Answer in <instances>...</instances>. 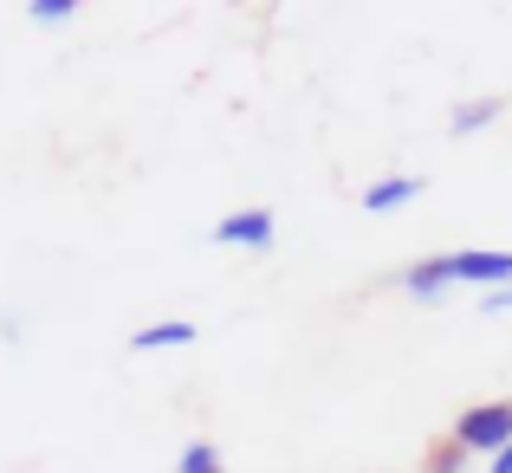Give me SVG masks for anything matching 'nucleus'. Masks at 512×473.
I'll use <instances>...</instances> for the list:
<instances>
[{
    "label": "nucleus",
    "mask_w": 512,
    "mask_h": 473,
    "mask_svg": "<svg viewBox=\"0 0 512 473\" xmlns=\"http://www.w3.org/2000/svg\"><path fill=\"white\" fill-rule=\"evenodd\" d=\"M454 441H461L467 454H506L512 448V402L500 396V402H474V409H461L454 415V428H448Z\"/></svg>",
    "instance_id": "1"
},
{
    "label": "nucleus",
    "mask_w": 512,
    "mask_h": 473,
    "mask_svg": "<svg viewBox=\"0 0 512 473\" xmlns=\"http://www.w3.org/2000/svg\"><path fill=\"white\" fill-rule=\"evenodd\" d=\"M454 279L480 292H506L512 286V253L500 247H454Z\"/></svg>",
    "instance_id": "2"
},
{
    "label": "nucleus",
    "mask_w": 512,
    "mask_h": 473,
    "mask_svg": "<svg viewBox=\"0 0 512 473\" xmlns=\"http://www.w3.org/2000/svg\"><path fill=\"white\" fill-rule=\"evenodd\" d=\"M487 473H512V448H506V454H493V461H487Z\"/></svg>",
    "instance_id": "12"
},
{
    "label": "nucleus",
    "mask_w": 512,
    "mask_h": 473,
    "mask_svg": "<svg viewBox=\"0 0 512 473\" xmlns=\"http://www.w3.org/2000/svg\"><path fill=\"white\" fill-rule=\"evenodd\" d=\"M454 286H461V279H454V253H428V260L402 266V292H409L415 305L441 299V292H454Z\"/></svg>",
    "instance_id": "4"
},
{
    "label": "nucleus",
    "mask_w": 512,
    "mask_h": 473,
    "mask_svg": "<svg viewBox=\"0 0 512 473\" xmlns=\"http://www.w3.org/2000/svg\"><path fill=\"white\" fill-rule=\"evenodd\" d=\"M78 13V0H26V20L33 26H65Z\"/></svg>",
    "instance_id": "10"
},
{
    "label": "nucleus",
    "mask_w": 512,
    "mask_h": 473,
    "mask_svg": "<svg viewBox=\"0 0 512 473\" xmlns=\"http://www.w3.org/2000/svg\"><path fill=\"white\" fill-rule=\"evenodd\" d=\"M188 344H195V324H182V318L143 324V331L130 337V350H137V357H150V350H188Z\"/></svg>",
    "instance_id": "7"
},
{
    "label": "nucleus",
    "mask_w": 512,
    "mask_h": 473,
    "mask_svg": "<svg viewBox=\"0 0 512 473\" xmlns=\"http://www.w3.org/2000/svg\"><path fill=\"white\" fill-rule=\"evenodd\" d=\"M467 467H474V454H467L454 435L435 441V448H428V461H422V473H467Z\"/></svg>",
    "instance_id": "9"
},
{
    "label": "nucleus",
    "mask_w": 512,
    "mask_h": 473,
    "mask_svg": "<svg viewBox=\"0 0 512 473\" xmlns=\"http://www.w3.org/2000/svg\"><path fill=\"white\" fill-rule=\"evenodd\" d=\"M422 175H383V182L363 188V208L370 214H389V208H409V201H422Z\"/></svg>",
    "instance_id": "5"
},
{
    "label": "nucleus",
    "mask_w": 512,
    "mask_h": 473,
    "mask_svg": "<svg viewBox=\"0 0 512 473\" xmlns=\"http://www.w3.org/2000/svg\"><path fill=\"white\" fill-rule=\"evenodd\" d=\"M493 117H506V98H493V91H487V98H467V104L448 111V137H480Z\"/></svg>",
    "instance_id": "6"
},
{
    "label": "nucleus",
    "mask_w": 512,
    "mask_h": 473,
    "mask_svg": "<svg viewBox=\"0 0 512 473\" xmlns=\"http://www.w3.org/2000/svg\"><path fill=\"white\" fill-rule=\"evenodd\" d=\"M175 473H227V461H221L214 441H188V448L175 454Z\"/></svg>",
    "instance_id": "8"
},
{
    "label": "nucleus",
    "mask_w": 512,
    "mask_h": 473,
    "mask_svg": "<svg viewBox=\"0 0 512 473\" xmlns=\"http://www.w3.org/2000/svg\"><path fill=\"white\" fill-rule=\"evenodd\" d=\"M273 234H279L273 208H240V214H227V221H214V247H247V253H266V247H273Z\"/></svg>",
    "instance_id": "3"
},
{
    "label": "nucleus",
    "mask_w": 512,
    "mask_h": 473,
    "mask_svg": "<svg viewBox=\"0 0 512 473\" xmlns=\"http://www.w3.org/2000/svg\"><path fill=\"white\" fill-rule=\"evenodd\" d=\"M480 312H512V286L506 292H487V299H480Z\"/></svg>",
    "instance_id": "11"
}]
</instances>
